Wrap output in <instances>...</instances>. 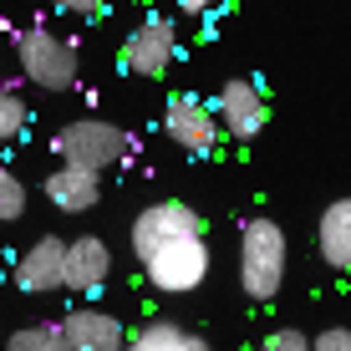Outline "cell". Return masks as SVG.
Segmentation results:
<instances>
[{"instance_id": "6da1fadb", "label": "cell", "mask_w": 351, "mask_h": 351, "mask_svg": "<svg viewBox=\"0 0 351 351\" xmlns=\"http://www.w3.org/2000/svg\"><path fill=\"white\" fill-rule=\"evenodd\" d=\"M132 255H138L143 275L168 295H189L209 280V239H204V219L184 199H163L132 219Z\"/></svg>"}, {"instance_id": "7a4b0ae2", "label": "cell", "mask_w": 351, "mask_h": 351, "mask_svg": "<svg viewBox=\"0 0 351 351\" xmlns=\"http://www.w3.org/2000/svg\"><path fill=\"white\" fill-rule=\"evenodd\" d=\"M285 229L275 219H245V234H239V285H245L250 300H275L285 285Z\"/></svg>"}, {"instance_id": "3957f363", "label": "cell", "mask_w": 351, "mask_h": 351, "mask_svg": "<svg viewBox=\"0 0 351 351\" xmlns=\"http://www.w3.org/2000/svg\"><path fill=\"white\" fill-rule=\"evenodd\" d=\"M128 153H132V138L117 123H102V117H77V123H66L56 132V158L77 163V168H92V173L117 168Z\"/></svg>"}, {"instance_id": "277c9868", "label": "cell", "mask_w": 351, "mask_h": 351, "mask_svg": "<svg viewBox=\"0 0 351 351\" xmlns=\"http://www.w3.org/2000/svg\"><path fill=\"white\" fill-rule=\"evenodd\" d=\"M16 62L36 87H46V92H66L71 82H77V51L46 26H31V31L16 36Z\"/></svg>"}, {"instance_id": "5b68a950", "label": "cell", "mask_w": 351, "mask_h": 351, "mask_svg": "<svg viewBox=\"0 0 351 351\" xmlns=\"http://www.w3.org/2000/svg\"><path fill=\"white\" fill-rule=\"evenodd\" d=\"M214 112H219L224 138H234V143L260 138L265 123H270V107H265V92L255 77H229L219 87V97H214Z\"/></svg>"}, {"instance_id": "8992f818", "label": "cell", "mask_w": 351, "mask_h": 351, "mask_svg": "<svg viewBox=\"0 0 351 351\" xmlns=\"http://www.w3.org/2000/svg\"><path fill=\"white\" fill-rule=\"evenodd\" d=\"M163 128H168V138L178 143L184 153H214L224 143V128H219V112L214 107H204L199 97H189V92H178V97H168V112H163Z\"/></svg>"}, {"instance_id": "52a82bcc", "label": "cell", "mask_w": 351, "mask_h": 351, "mask_svg": "<svg viewBox=\"0 0 351 351\" xmlns=\"http://www.w3.org/2000/svg\"><path fill=\"white\" fill-rule=\"evenodd\" d=\"M173 56H178V31L163 16H148L123 41V71H132V77H163Z\"/></svg>"}, {"instance_id": "ba28073f", "label": "cell", "mask_w": 351, "mask_h": 351, "mask_svg": "<svg viewBox=\"0 0 351 351\" xmlns=\"http://www.w3.org/2000/svg\"><path fill=\"white\" fill-rule=\"evenodd\" d=\"M16 285L31 290V295H46V290H62L66 285V239L41 234L26 255L16 260Z\"/></svg>"}, {"instance_id": "9c48e42d", "label": "cell", "mask_w": 351, "mask_h": 351, "mask_svg": "<svg viewBox=\"0 0 351 351\" xmlns=\"http://www.w3.org/2000/svg\"><path fill=\"white\" fill-rule=\"evenodd\" d=\"M107 280H112V250H107L97 234L71 239L66 245V290L92 295V290H102Z\"/></svg>"}, {"instance_id": "30bf717a", "label": "cell", "mask_w": 351, "mask_h": 351, "mask_svg": "<svg viewBox=\"0 0 351 351\" xmlns=\"http://www.w3.org/2000/svg\"><path fill=\"white\" fill-rule=\"evenodd\" d=\"M46 199H51L62 214H87V209H97V199H102V184H97L92 168L62 163L51 178H46Z\"/></svg>"}, {"instance_id": "8fae6325", "label": "cell", "mask_w": 351, "mask_h": 351, "mask_svg": "<svg viewBox=\"0 0 351 351\" xmlns=\"http://www.w3.org/2000/svg\"><path fill=\"white\" fill-rule=\"evenodd\" d=\"M316 250L331 270H351V199H331L316 219Z\"/></svg>"}, {"instance_id": "7c38bea8", "label": "cell", "mask_w": 351, "mask_h": 351, "mask_svg": "<svg viewBox=\"0 0 351 351\" xmlns=\"http://www.w3.org/2000/svg\"><path fill=\"white\" fill-rule=\"evenodd\" d=\"M62 326H66L71 351H123V341H128V331L107 311H71Z\"/></svg>"}, {"instance_id": "4fadbf2b", "label": "cell", "mask_w": 351, "mask_h": 351, "mask_svg": "<svg viewBox=\"0 0 351 351\" xmlns=\"http://www.w3.org/2000/svg\"><path fill=\"white\" fill-rule=\"evenodd\" d=\"M123 351H209V341L184 321H143L123 341Z\"/></svg>"}, {"instance_id": "5bb4252c", "label": "cell", "mask_w": 351, "mask_h": 351, "mask_svg": "<svg viewBox=\"0 0 351 351\" xmlns=\"http://www.w3.org/2000/svg\"><path fill=\"white\" fill-rule=\"evenodd\" d=\"M5 351H71L66 341V326H21L16 336L5 341Z\"/></svg>"}, {"instance_id": "9a60e30c", "label": "cell", "mask_w": 351, "mask_h": 351, "mask_svg": "<svg viewBox=\"0 0 351 351\" xmlns=\"http://www.w3.org/2000/svg\"><path fill=\"white\" fill-rule=\"evenodd\" d=\"M21 214H26V189H21V178L10 168H0V224L21 219Z\"/></svg>"}, {"instance_id": "2e32d148", "label": "cell", "mask_w": 351, "mask_h": 351, "mask_svg": "<svg viewBox=\"0 0 351 351\" xmlns=\"http://www.w3.org/2000/svg\"><path fill=\"white\" fill-rule=\"evenodd\" d=\"M26 128V102L16 92H0V143H16Z\"/></svg>"}, {"instance_id": "e0dca14e", "label": "cell", "mask_w": 351, "mask_h": 351, "mask_svg": "<svg viewBox=\"0 0 351 351\" xmlns=\"http://www.w3.org/2000/svg\"><path fill=\"white\" fill-rule=\"evenodd\" d=\"M260 351H311V336L295 331V326H280V331H270L260 341Z\"/></svg>"}, {"instance_id": "ac0fdd59", "label": "cell", "mask_w": 351, "mask_h": 351, "mask_svg": "<svg viewBox=\"0 0 351 351\" xmlns=\"http://www.w3.org/2000/svg\"><path fill=\"white\" fill-rule=\"evenodd\" d=\"M311 351H351V331H346V326H326Z\"/></svg>"}, {"instance_id": "d6986e66", "label": "cell", "mask_w": 351, "mask_h": 351, "mask_svg": "<svg viewBox=\"0 0 351 351\" xmlns=\"http://www.w3.org/2000/svg\"><path fill=\"white\" fill-rule=\"evenodd\" d=\"M46 5L66 10V16H102V5H107V0H46Z\"/></svg>"}, {"instance_id": "ffe728a7", "label": "cell", "mask_w": 351, "mask_h": 351, "mask_svg": "<svg viewBox=\"0 0 351 351\" xmlns=\"http://www.w3.org/2000/svg\"><path fill=\"white\" fill-rule=\"evenodd\" d=\"M224 0H178V10L184 16H209V10H219Z\"/></svg>"}, {"instance_id": "44dd1931", "label": "cell", "mask_w": 351, "mask_h": 351, "mask_svg": "<svg viewBox=\"0 0 351 351\" xmlns=\"http://www.w3.org/2000/svg\"><path fill=\"white\" fill-rule=\"evenodd\" d=\"M0 92H10V87H5V82H0Z\"/></svg>"}]
</instances>
